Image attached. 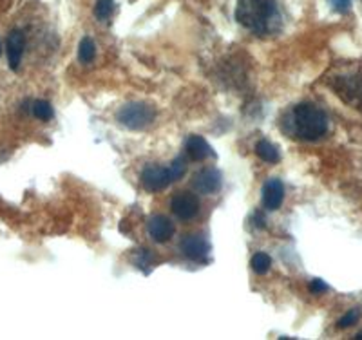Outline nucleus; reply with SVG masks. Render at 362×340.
I'll list each match as a JSON object with an SVG mask.
<instances>
[{
  "label": "nucleus",
  "mask_w": 362,
  "mask_h": 340,
  "mask_svg": "<svg viewBox=\"0 0 362 340\" xmlns=\"http://www.w3.org/2000/svg\"><path fill=\"white\" fill-rule=\"evenodd\" d=\"M332 4H334V8L337 9L339 13H346L350 9L351 0H332Z\"/></svg>",
  "instance_id": "21"
},
{
  "label": "nucleus",
  "mask_w": 362,
  "mask_h": 340,
  "mask_svg": "<svg viewBox=\"0 0 362 340\" xmlns=\"http://www.w3.org/2000/svg\"><path fill=\"white\" fill-rule=\"evenodd\" d=\"M187 154L192 161H203L206 158L214 156V151L206 143L205 138L202 136H190L187 140Z\"/></svg>",
  "instance_id": "12"
},
{
  "label": "nucleus",
  "mask_w": 362,
  "mask_h": 340,
  "mask_svg": "<svg viewBox=\"0 0 362 340\" xmlns=\"http://www.w3.org/2000/svg\"><path fill=\"white\" fill-rule=\"evenodd\" d=\"M255 154H257L263 161H267V163H272V165L279 163L281 161L279 148H277L274 143H270L268 140H261L259 143L255 145Z\"/></svg>",
  "instance_id": "13"
},
{
  "label": "nucleus",
  "mask_w": 362,
  "mask_h": 340,
  "mask_svg": "<svg viewBox=\"0 0 362 340\" xmlns=\"http://www.w3.org/2000/svg\"><path fill=\"white\" fill-rule=\"evenodd\" d=\"M181 254L185 255L187 259H192V261H203V259L209 257L210 254V245L203 235L199 234H189L181 239L180 242Z\"/></svg>",
  "instance_id": "7"
},
{
  "label": "nucleus",
  "mask_w": 362,
  "mask_h": 340,
  "mask_svg": "<svg viewBox=\"0 0 362 340\" xmlns=\"http://www.w3.org/2000/svg\"><path fill=\"white\" fill-rule=\"evenodd\" d=\"M169 172H170V177H173V183H174V181H180L181 177L185 176V172H187V160H185V158H183V156L176 158V160L170 163Z\"/></svg>",
  "instance_id": "18"
},
{
  "label": "nucleus",
  "mask_w": 362,
  "mask_h": 340,
  "mask_svg": "<svg viewBox=\"0 0 362 340\" xmlns=\"http://www.w3.org/2000/svg\"><path fill=\"white\" fill-rule=\"evenodd\" d=\"M0 54H2V44H0Z\"/></svg>",
  "instance_id": "23"
},
{
  "label": "nucleus",
  "mask_w": 362,
  "mask_h": 340,
  "mask_svg": "<svg viewBox=\"0 0 362 340\" xmlns=\"http://www.w3.org/2000/svg\"><path fill=\"white\" fill-rule=\"evenodd\" d=\"M24 47H25L24 33L18 31V29H13L11 33L8 35V40H6V53H8L9 69L17 71L18 67H21Z\"/></svg>",
  "instance_id": "10"
},
{
  "label": "nucleus",
  "mask_w": 362,
  "mask_h": 340,
  "mask_svg": "<svg viewBox=\"0 0 362 340\" xmlns=\"http://www.w3.org/2000/svg\"><path fill=\"white\" fill-rule=\"evenodd\" d=\"M116 119L119 125L131 129V131H141L147 129L156 119V109L144 102L125 103L116 112Z\"/></svg>",
  "instance_id": "3"
},
{
  "label": "nucleus",
  "mask_w": 362,
  "mask_h": 340,
  "mask_svg": "<svg viewBox=\"0 0 362 340\" xmlns=\"http://www.w3.org/2000/svg\"><path fill=\"white\" fill-rule=\"evenodd\" d=\"M355 339H358V340H362V332H361V333H357V336H355Z\"/></svg>",
  "instance_id": "22"
},
{
  "label": "nucleus",
  "mask_w": 362,
  "mask_h": 340,
  "mask_svg": "<svg viewBox=\"0 0 362 340\" xmlns=\"http://www.w3.org/2000/svg\"><path fill=\"white\" fill-rule=\"evenodd\" d=\"M221 184H223V176L219 172L218 168H203L199 170L192 180V187L198 190L199 194H216L221 190Z\"/></svg>",
  "instance_id": "8"
},
{
  "label": "nucleus",
  "mask_w": 362,
  "mask_h": 340,
  "mask_svg": "<svg viewBox=\"0 0 362 340\" xmlns=\"http://www.w3.org/2000/svg\"><path fill=\"white\" fill-rule=\"evenodd\" d=\"M335 95L341 96L348 105L362 111V74H341L332 82Z\"/></svg>",
  "instance_id": "4"
},
{
  "label": "nucleus",
  "mask_w": 362,
  "mask_h": 340,
  "mask_svg": "<svg viewBox=\"0 0 362 340\" xmlns=\"http://www.w3.org/2000/svg\"><path fill=\"white\" fill-rule=\"evenodd\" d=\"M141 184L148 192H160L173 184L169 167H160V165H147L141 170Z\"/></svg>",
  "instance_id": "5"
},
{
  "label": "nucleus",
  "mask_w": 362,
  "mask_h": 340,
  "mask_svg": "<svg viewBox=\"0 0 362 340\" xmlns=\"http://www.w3.org/2000/svg\"><path fill=\"white\" fill-rule=\"evenodd\" d=\"M147 232L153 241L167 242L173 239L174 232H176V226H174V223L167 216L158 213V216H153L147 221Z\"/></svg>",
  "instance_id": "9"
},
{
  "label": "nucleus",
  "mask_w": 362,
  "mask_h": 340,
  "mask_svg": "<svg viewBox=\"0 0 362 340\" xmlns=\"http://www.w3.org/2000/svg\"><path fill=\"white\" fill-rule=\"evenodd\" d=\"M173 212L181 221H190L199 212V199L192 192H180L173 197Z\"/></svg>",
  "instance_id": "6"
},
{
  "label": "nucleus",
  "mask_w": 362,
  "mask_h": 340,
  "mask_svg": "<svg viewBox=\"0 0 362 340\" xmlns=\"http://www.w3.org/2000/svg\"><path fill=\"white\" fill-rule=\"evenodd\" d=\"M95 57H96L95 42H93V38L83 37L78 45V60L82 61V64H90V61L95 60Z\"/></svg>",
  "instance_id": "14"
},
{
  "label": "nucleus",
  "mask_w": 362,
  "mask_h": 340,
  "mask_svg": "<svg viewBox=\"0 0 362 340\" xmlns=\"http://www.w3.org/2000/svg\"><path fill=\"white\" fill-rule=\"evenodd\" d=\"M112 9H115V0H96L95 17L98 20H107L112 15Z\"/></svg>",
  "instance_id": "17"
},
{
  "label": "nucleus",
  "mask_w": 362,
  "mask_h": 340,
  "mask_svg": "<svg viewBox=\"0 0 362 340\" xmlns=\"http://www.w3.org/2000/svg\"><path fill=\"white\" fill-rule=\"evenodd\" d=\"M250 266H252V270L255 271V274L264 275L268 270H270V266H272L270 255H267V254H264V252H257V254H255L254 257H252Z\"/></svg>",
  "instance_id": "15"
},
{
  "label": "nucleus",
  "mask_w": 362,
  "mask_h": 340,
  "mask_svg": "<svg viewBox=\"0 0 362 340\" xmlns=\"http://www.w3.org/2000/svg\"><path fill=\"white\" fill-rule=\"evenodd\" d=\"M292 131L297 138L315 141L328 132V116L315 103H299L292 111Z\"/></svg>",
  "instance_id": "2"
},
{
  "label": "nucleus",
  "mask_w": 362,
  "mask_h": 340,
  "mask_svg": "<svg viewBox=\"0 0 362 340\" xmlns=\"http://www.w3.org/2000/svg\"><path fill=\"white\" fill-rule=\"evenodd\" d=\"M284 187L281 180H268L263 187V206L267 210H277L283 205Z\"/></svg>",
  "instance_id": "11"
},
{
  "label": "nucleus",
  "mask_w": 362,
  "mask_h": 340,
  "mask_svg": "<svg viewBox=\"0 0 362 340\" xmlns=\"http://www.w3.org/2000/svg\"><path fill=\"white\" fill-rule=\"evenodd\" d=\"M310 291H312L313 295H321V293H326V291L329 290L328 284L325 283L322 279H313L312 283H310Z\"/></svg>",
  "instance_id": "20"
},
{
  "label": "nucleus",
  "mask_w": 362,
  "mask_h": 340,
  "mask_svg": "<svg viewBox=\"0 0 362 340\" xmlns=\"http://www.w3.org/2000/svg\"><path fill=\"white\" fill-rule=\"evenodd\" d=\"M33 116L42 119V122H49L53 118V107L49 105V102H45V100H37L33 103Z\"/></svg>",
  "instance_id": "16"
},
{
  "label": "nucleus",
  "mask_w": 362,
  "mask_h": 340,
  "mask_svg": "<svg viewBox=\"0 0 362 340\" xmlns=\"http://www.w3.org/2000/svg\"><path fill=\"white\" fill-rule=\"evenodd\" d=\"M358 317H361V313H358V310H351V312H348L344 317H341V319H339L337 328H339V329L350 328V326H354V324L357 322Z\"/></svg>",
  "instance_id": "19"
},
{
  "label": "nucleus",
  "mask_w": 362,
  "mask_h": 340,
  "mask_svg": "<svg viewBox=\"0 0 362 340\" xmlns=\"http://www.w3.org/2000/svg\"><path fill=\"white\" fill-rule=\"evenodd\" d=\"M235 20L252 33L270 35L281 24L277 0H239Z\"/></svg>",
  "instance_id": "1"
}]
</instances>
